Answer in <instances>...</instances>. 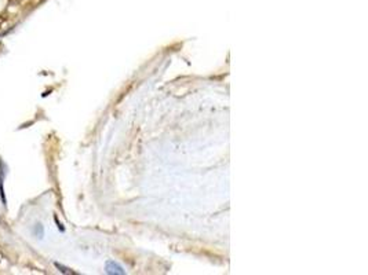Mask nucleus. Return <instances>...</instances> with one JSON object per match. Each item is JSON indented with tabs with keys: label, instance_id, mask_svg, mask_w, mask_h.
I'll return each mask as SVG.
<instances>
[{
	"label": "nucleus",
	"instance_id": "nucleus-1",
	"mask_svg": "<svg viewBox=\"0 0 368 275\" xmlns=\"http://www.w3.org/2000/svg\"><path fill=\"white\" fill-rule=\"evenodd\" d=\"M105 271H106V274H111V275H124L126 274V271L123 269L122 266L116 262H113V260H108L106 264H105Z\"/></svg>",
	"mask_w": 368,
	"mask_h": 275
},
{
	"label": "nucleus",
	"instance_id": "nucleus-4",
	"mask_svg": "<svg viewBox=\"0 0 368 275\" xmlns=\"http://www.w3.org/2000/svg\"><path fill=\"white\" fill-rule=\"evenodd\" d=\"M6 19H7L6 15H0V29H1V26H3V24L6 22Z\"/></svg>",
	"mask_w": 368,
	"mask_h": 275
},
{
	"label": "nucleus",
	"instance_id": "nucleus-3",
	"mask_svg": "<svg viewBox=\"0 0 368 275\" xmlns=\"http://www.w3.org/2000/svg\"><path fill=\"white\" fill-rule=\"evenodd\" d=\"M56 267H57V269H60V271H61V273H64V274H74V271H71V270L67 269V267H64V266H61L60 263H56Z\"/></svg>",
	"mask_w": 368,
	"mask_h": 275
},
{
	"label": "nucleus",
	"instance_id": "nucleus-2",
	"mask_svg": "<svg viewBox=\"0 0 368 275\" xmlns=\"http://www.w3.org/2000/svg\"><path fill=\"white\" fill-rule=\"evenodd\" d=\"M3 179H4V169H3V164L0 163V197L1 201L6 205V197H4V189H3Z\"/></svg>",
	"mask_w": 368,
	"mask_h": 275
}]
</instances>
